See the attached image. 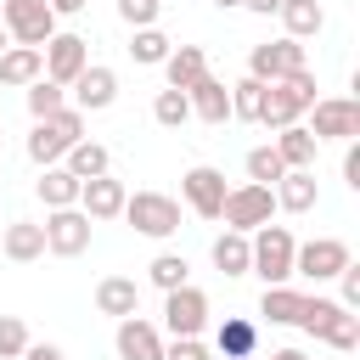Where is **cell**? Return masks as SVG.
I'll use <instances>...</instances> for the list:
<instances>
[{
  "label": "cell",
  "instance_id": "obj_1",
  "mask_svg": "<svg viewBox=\"0 0 360 360\" xmlns=\"http://www.w3.org/2000/svg\"><path fill=\"white\" fill-rule=\"evenodd\" d=\"M315 101H321V96H315V73H309V68H298V73H287V79L264 84L259 124H264V129H287V124H298Z\"/></svg>",
  "mask_w": 360,
  "mask_h": 360
},
{
  "label": "cell",
  "instance_id": "obj_2",
  "mask_svg": "<svg viewBox=\"0 0 360 360\" xmlns=\"http://www.w3.org/2000/svg\"><path fill=\"white\" fill-rule=\"evenodd\" d=\"M292 326H304L309 338L332 343L338 354H354V349H360V315H354V309H343V304H332V298H304Z\"/></svg>",
  "mask_w": 360,
  "mask_h": 360
},
{
  "label": "cell",
  "instance_id": "obj_3",
  "mask_svg": "<svg viewBox=\"0 0 360 360\" xmlns=\"http://www.w3.org/2000/svg\"><path fill=\"white\" fill-rule=\"evenodd\" d=\"M73 141H84V112H79V107H62V112H51V118H34L28 158H34L39 169H45V163H62Z\"/></svg>",
  "mask_w": 360,
  "mask_h": 360
},
{
  "label": "cell",
  "instance_id": "obj_4",
  "mask_svg": "<svg viewBox=\"0 0 360 360\" xmlns=\"http://www.w3.org/2000/svg\"><path fill=\"white\" fill-rule=\"evenodd\" d=\"M248 248H253V259H248V270L253 276H264V287H281L287 276H292V231L287 225H259L253 236H248Z\"/></svg>",
  "mask_w": 360,
  "mask_h": 360
},
{
  "label": "cell",
  "instance_id": "obj_5",
  "mask_svg": "<svg viewBox=\"0 0 360 360\" xmlns=\"http://www.w3.org/2000/svg\"><path fill=\"white\" fill-rule=\"evenodd\" d=\"M270 214H276V191H270V186H259V180H248V186L225 191V202H219L225 231H259V225H270Z\"/></svg>",
  "mask_w": 360,
  "mask_h": 360
},
{
  "label": "cell",
  "instance_id": "obj_6",
  "mask_svg": "<svg viewBox=\"0 0 360 360\" xmlns=\"http://www.w3.org/2000/svg\"><path fill=\"white\" fill-rule=\"evenodd\" d=\"M124 219L141 231V236H174L180 231V202L174 197H163V191H135V197H124Z\"/></svg>",
  "mask_w": 360,
  "mask_h": 360
},
{
  "label": "cell",
  "instance_id": "obj_7",
  "mask_svg": "<svg viewBox=\"0 0 360 360\" xmlns=\"http://www.w3.org/2000/svg\"><path fill=\"white\" fill-rule=\"evenodd\" d=\"M90 231H96V219L73 202V208H51L45 214V253H56V259H79L84 248H90Z\"/></svg>",
  "mask_w": 360,
  "mask_h": 360
},
{
  "label": "cell",
  "instance_id": "obj_8",
  "mask_svg": "<svg viewBox=\"0 0 360 360\" xmlns=\"http://www.w3.org/2000/svg\"><path fill=\"white\" fill-rule=\"evenodd\" d=\"M0 22H6L11 45H45L56 34V11L45 0H6L0 6Z\"/></svg>",
  "mask_w": 360,
  "mask_h": 360
},
{
  "label": "cell",
  "instance_id": "obj_9",
  "mask_svg": "<svg viewBox=\"0 0 360 360\" xmlns=\"http://www.w3.org/2000/svg\"><path fill=\"white\" fill-rule=\"evenodd\" d=\"M163 326H169L174 338H197V332L208 326V292L191 287V281L169 287V292H163Z\"/></svg>",
  "mask_w": 360,
  "mask_h": 360
},
{
  "label": "cell",
  "instance_id": "obj_10",
  "mask_svg": "<svg viewBox=\"0 0 360 360\" xmlns=\"http://www.w3.org/2000/svg\"><path fill=\"white\" fill-rule=\"evenodd\" d=\"M349 264V242L338 236H315L304 248H292V276H309V281H338V270Z\"/></svg>",
  "mask_w": 360,
  "mask_h": 360
},
{
  "label": "cell",
  "instance_id": "obj_11",
  "mask_svg": "<svg viewBox=\"0 0 360 360\" xmlns=\"http://www.w3.org/2000/svg\"><path fill=\"white\" fill-rule=\"evenodd\" d=\"M298 68H309V62H304V39H264V45H253V56H248V73L264 79V84H276V79H287V73H298Z\"/></svg>",
  "mask_w": 360,
  "mask_h": 360
},
{
  "label": "cell",
  "instance_id": "obj_12",
  "mask_svg": "<svg viewBox=\"0 0 360 360\" xmlns=\"http://www.w3.org/2000/svg\"><path fill=\"white\" fill-rule=\"evenodd\" d=\"M39 51H45V79H56V84H73L84 73V62H90V39L84 34H51Z\"/></svg>",
  "mask_w": 360,
  "mask_h": 360
},
{
  "label": "cell",
  "instance_id": "obj_13",
  "mask_svg": "<svg viewBox=\"0 0 360 360\" xmlns=\"http://www.w3.org/2000/svg\"><path fill=\"white\" fill-rule=\"evenodd\" d=\"M309 112H315V124H309L315 141H354L360 135V101H349V96H326Z\"/></svg>",
  "mask_w": 360,
  "mask_h": 360
},
{
  "label": "cell",
  "instance_id": "obj_14",
  "mask_svg": "<svg viewBox=\"0 0 360 360\" xmlns=\"http://www.w3.org/2000/svg\"><path fill=\"white\" fill-rule=\"evenodd\" d=\"M225 174L219 169H208V163H197V169H186V180H180V197L191 202V214H202V219H219V202H225Z\"/></svg>",
  "mask_w": 360,
  "mask_h": 360
},
{
  "label": "cell",
  "instance_id": "obj_15",
  "mask_svg": "<svg viewBox=\"0 0 360 360\" xmlns=\"http://www.w3.org/2000/svg\"><path fill=\"white\" fill-rule=\"evenodd\" d=\"M68 90H73V107H79V112H101V107L118 101V73L101 68V62H84V73H79Z\"/></svg>",
  "mask_w": 360,
  "mask_h": 360
},
{
  "label": "cell",
  "instance_id": "obj_16",
  "mask_svg": "<svg viewBox=\"0 0 360 360\" xmlns=\"http://www.w3.org/2000/svg\"><path fill=\"white\" fill-rule=\"evenodd\" d=\"M112 343H118V360H163V332L141 315H124Z\"/></svg>",
  "mask_w": 360,
  "mask_h": 360
},
{
  "label": "cell",
  "instance_id": "obj_17",
  "mask_svg": "<svg viewBox=\"0 0 360 360\" xmlns=\"http://www.w3.org/2000/svg\"><path fill=\"white\" fill-rule=\"evenodd\" d=\"M124 180H112V174H96V180H79V208L90 214V219H118L124 214Z\"/></svg>",
  "mask_w": 360,
  "mask_h": 360
},
{
  "label": "cell",
  "instance_id": "obj_18",
  "mask_svg": "<svg viewBox=\"0 0 360 360\" xmlns=\"http://www.w3.org/2000/svg\"><path fill=\"white\" fill-rule=\"evenodd\" d=\"M186 101H191V112H197L202 124H225V118H231V84H219L214 73H202V79L186 90Z\"/></svg>",
  "mask_w": 360,
  "mask_h": 360
},
{
  "label": "cell",
  "instance_id": "obj_19",
  "mask_svg": "<svg viewBox=\"0 0 360 360\" xmlns=\"http://www.w3.org/2000/svg\"><path fill=\"white\" fill-rule=\"evenodd\" d=\"M0 253H6L11 264H34V259H45V225H34V219H11L6 236H0Z\"/></svg>",
  "mask_w": 360,
  "mask_h": 360
},
{
  "label": "cell",
  "instance_id": "obj_20",
  "mask_svg": "<svg viewBox=\"0 0 360 360\" xmlns=\"http://www.w3.org/2000/svg\"><path fill=\"white\" fill-rule=\"evenodd\" d=\"M270 191H276V208H287V214H309L315 197H321L315 191V169H287Z\"/></svg>",
  "mask_w": 360,
  "mask_h": 360
},
{
  "label": "cell",
  "instance_id": "obj_21",
  "mask_svg": "<svg viewBox=\"0 0 360 360\" xmlns=\"http://www.w3.org/2000/svg\"><path fill=\"white\" fill-rule=\"evenodd\" d=\"M202 73H208V56H202V45H174V51L163 56V79H169V90H191Z\"/></svg>",
  "mask_w": 360,
  "mask_h": 360
},
{
  "label": "cell",
  "instance_id": "obj_22",
  "mask_svg": "<svg viewBox=\"0 0 360 360\" xmlns=\"http://www.w3.org/2000/svg\"><path fill=\"white\" fill-rule=\"evenodd\" d=\"M276 158L287 163V169H315V135H309V124H287V129H276Z\"/></svg>",
  "mask_w": 360,
  "mask_h": 360
},
{
  "label": "cell",
  "instance_id": "obj_23",
  "mask_svg": "<svg viewBox=\"0 0 360 360\" xmlns=\"http://www.w3.org/2000/svg\"><path fill=\"white\" fill-rule=\"evenodd\" d=\"M96 309H101V315H112V321L141 315V287H135L129 276H107V281L96 287Z\"/></svg>",
  "mask_w": 360,
  "mask_h": 360
},
{
  "label": "cell",
  "instance_id": "obj_24",
  "mask_svg": "<svg viewBox=\"0 0 360 360\" xmlns=\"http://www.w3.org/2000/svg\"><path fill=\"white\" fill-rule=\"evenodd\" d=\"M214 349L231 354V360H253V349H259V326H253L248 315H225L219 332H214Z\"/></svg>",
  "mask_w": 360,
  "mask_h": 360
},
{
  "label": "cell",
  "instance_id": "obj_25",
  "mask_svg": "<svg viewBox=\"0 0 360 360\" xmlns=\"http://www.w3.org/2000/svg\"><path fill=\"white\" fill-rule=\"evenodd\" d=\"M45 73V51L39 45H6L0 51V84H34Z\"/></svg>",
  "mask_w": 360,
  "mask_h": 360
},
{
  "label": "cell",
  "instance_id": "obj_26",
  "mask_svg": "<svg viewBox=\"0 0 360 360\" xmlns=\"http://www.w3.org/2000/svg\"><path fill=\"white\" fill-rule=\"evenodd\" d=\"M39 202H45V208H73V202H79V174H73L68 163H45V174H39Z\"/></svg>",
  "mask_w": 360,
  "mask_h": 360
},
{
  "label": "cell",
  "instance_id": "obj_27",
  "mask_svg": "<svg viewBox=\"0 0 360 360\" xmlns=\"http://www.w3.org/2000/svg\"><path fill=\"white\" fill-rule=\"evenodd\" d=\"M281 22H287V39H315L326 28V11L321 0H281Z\"/></svg>",
  "mask_w": 360,
  "mask_h": 360
},
{
  "label": "cell",
  "instance_id": "obj_28",
  "mask_svg": "<svg viewBox=\"0 0 360 360\" xmlns=\"http://www.w3.org/2000/svg\"><path fill=\"white\" fill-rule=\"evenodd\" d=\"M248 259H253L248 231H219V236H214V264H219L225 276H248Z\"/></svg>",
  "mask_w": 360,
  "mask_h": 360
},
{
  "label": "cell",
  "instance_id": "obj_29",
  "mask_svg": "<svg viewBox=\"0 0 360 360\" xmlns=\"http://www.w3.org/2000/svg\"><path fill=\"white\" fill-rule=\"evenodd\" d=\"M68 169H73L79 180H96V174L112 169V152H107L101 141H73V146H68Z\"/></svg>",
  "mask_w": 360,
  "mask_h": 360
},
{
  "label": "cell",
  "instance_id": "obj_30",
  "mask_svg": "<svg viewBox=\"0 0 360 360\" xmlns=\"http://www.w3.org/2000/svg\"><path fill=\"white\" fill-rule=\"evenodd\" d=\"M169 51H174V39L158 34V22H152V28H135V39H129V56H135L141 68H163Z\"/></svg>",
  "mask_w": 360,
  "mask_h": 360
},
{
  "label": "cell",
  "instance_id": "obj_31",
  "mask_svg": "<svg viewBox=\"0 0 360 360\" xmlns=\"http://www.w3.org/2000/svg\"><path fill=\"white\" fill-rule=\"evenodd\" d=\"M298 304H304V292H292V287L281 281V287H264V298H259V315H270L276 326H292V321H298Z\"/></svg>",
  "mask_w": 360,
  "mask_h": 360
},
{
  "label": "cell",
  "instance_id": "obj_32",
  "mask_svg": "<svg viewBox=\"0 0 360 360\" xmlns=\"http://www.w3.org/2000/svg\"><path fill=\"white\" fill-rule=\"evenodd\" d=\"M62 107H68V84H56V79L39 73V79L28 84V112H34V118H51V112H62Z\"/></svg>",
  "mask_w": 360,
  "mask_h": 360
},
{
  "label": "cell",
  "instance_id": "obj_33",
  "mask_svg": "<svg viewBox=\"0 0 360 360\" xmlns=\"http://www.w3.org/2000/svg\"><path fill=\"white\" fill-rule=\"evenodd\" d=\"M259 101H264V79H236L231 84V118H248V124H259Z\"/></svg>",
  "mask_w": 360,
  "mask_h": 360
},
{
  "label": "cell",
  "instance_id": "obj_34",
  "mask_svg": "<svg viewBox=\"0 0 360 360\" xmlns=\"http://www.w3.org/2000/svg\"><path fill=\"white\" fill-rule=\"evenodd\" d=\"M152 118H158L163 129H180V124L191 118V101H186V90H158V101H152Z\"/></svg>",
  "mask_w": 360,
  "mask_h": 360
},
{
  "label": "cell",
  "instance_id": "obj_35",
  "mask_svg": "<svg viewBox=\"0 0 360 360\" xmlns=\"http://www.w3.org/2000/svg\"><path fill=\"white\" fill-rule=\"evenodd\" d=\"M287 174V163L276 158V146H253L248 152V180H259V186H276Z\"/></svg>",
  "mask_w": 360,
  "mask_h": 360
},
{
  "label": "cell",
  "instance_id": "obj_36",
  "mask_svg": "<svg viewBox=\"0 0 360 360\" xmlns=\"http://www.w3.org/2000/svg\"><path fill=\"white\" fill-rule=\"evenodd\" d=\"M146 270H152V287H163V292H169V287H180V281H186V270H191V264H186V253H158Z\"/></svg>",
  "mask_w": 360,
  "mask_h": 360
},
{
  "label": "cell",
  "instance_id": "obj_37",
  "mask_svg": "<svg viewBox=\"0 0 360 360\" xmlns=\"http://www.w3.org/2000/svg\"><path fill=\"white\" fill-rule=\"evenodd\" d=\"M28 343H34V338H28L22 315H0V360H22Z\"/></svg>",
  "mask_w": 360,
  "mask_h": 360
},
{
  "label": "cell",
  "instance_id": "obj_38",
  "mask_svg": "<svg viewBox=\"0 0 360 360\" xmlns=\"http://www.w3.org/2000/svg\"><path fill=\"white\" fill-rule=\"evenodd\" d=\"M158 11H163V0H118V17H124L129 28H152Z\"/></svg>",
  "mask_w": 360,
  "mask_h": 360
},
{
  "label": "cell",
  "instance_id": "obj_39",
  "mask_svg": "<svg viewBox=\"0 0 360 360\" xmlns=\"http://www.w3.org/2000/svg\"><path fill=\"white\" fill-rule=\"evenodd\" d=\"M163 360H214L197 338H174V343H163Z\"/></svg>",
  "mask_w": 360,
  "mask_h": 360
},
{
  "label": "cell",
  "instance_id": "obj_40",
  "mask_svg": "<svg viewBox=\"0 0 360 360\" xmlns=\"http://www.w3.org/2000/svg\"><path fill=\"white\" fill-rule=\"evenodd\" d=\"M338 281H343V298H338V304H343V309H360V270H354V259L338 270Z\"/></svg>",
  "mask_w": 360,
  "mask_h": 360
},
{
  "label": "cell",
  "instance_id": "obj_41",
  "mask_svg": "<svg viewBox=\"0 0 360 360\" xmlns=\"http://www.w3.org/2000/svg\"><path fill=\"white\" fill-rule=\"evenodd\" d=\"M343 180L360 191V146H354V141H349V152H343Z\"/></svg>",
  "mask_w": 360,
  "mask_h": 360
},
{
  "label": "cell",
  "instance_id": "obj_42",
  "mask_svg": "<svg viewBox=\"0 0 360 360\" xmlns=\"http://www.w3.org/2000/svg\"><path fill=\"white\" fill-rule=\"evenodd\" d=\"M22 360H68V354H62L56 343H28V349H22Z\"/></svg>",
  "mask_w": 360,
  "mask_h": 360
},
{
  "label": "cell",
  "instance_id": "obj_43",
  "mask_svg": "<svg viewBox=\"0 0 360 360\" xmlns=\"http://www.w3.org/2000/svg\"><path fill=\"white\" fill-rule=\"evenodd\" d=\"M45 6H51V11H56V17H79V11H84V6H90V0H45Z\"/></svg>",
  "mask_w": 360,
  "mask_h": 360
},
{
  "label": "cell",
  "instance_id": "obj_44",
  "mask_svg": "<svg viewBox=\"0 0 360 360\" xmlns=\"http://www.w3.org/2000/svg\"><path fill=\"white\" fill-rule=\"evenodd\" d=\"M248 11H259V17H270V11H281V0H242Z\"/></svg>",
  "mask_w": 360,
  "mask_h": 360
},
{
  "label": "cell",
  "instance_id": "obj_45",
  "mask_svg": "<svg viewBox=\"0 0 360 360\" xmlns=\"http://www.w3.org/2000/svg\"><path fill=\"white\" fill-rule=\"evenodd\" d=\"M270 360H309V354H304V349H276Z\"/></svg>",
  "mask_w": 360,
  "mask_h": 360
},
{
  "label": "cell",
  "instance_id": "obj_46",
  "mask_svg": "<svg viewBox=\"0 0 360 360\" xmlns=\"http://www.w3.org/2000/svg\"><path fill=\"white\" fill-rule=\"evenodd\" d=\"M6 45H11V34H6V22H0V51H6Z\"/></svg>",
  "mask_w": 360,
  "mask_h": 360
},
{
  "label": "cell",
  "instance_id": "obj_47",
  "mask_svg": "<svg viewBox=\"0 0 360 360\" xmlns=\"http://www.w3.org/2000/svg\"><path fill=\"white\" fill-rule=\"evenodd\" d=\"M214 6H219V11H225V6H242V0H214Z\"/></svg>",
  "mask_w": 360,
  "mask_h": 360
},
{
  "label": "cell",
  "instance_id": "obj_48",
  "mask_svg": "<svg viewBox=\"0 0 360 360\" xmlns=\"http://www.w3.org/2000/svg\"><path fill=\"white\" fill-rule=\"evenodd\" d=\"M219 360H231V354H219Z\"/></svg>",
  "mask_w": 360,
  "mask_h": 360
}]
</instances>
